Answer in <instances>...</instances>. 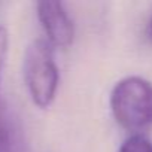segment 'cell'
I'll use <instances>...</instances> for the list:
<instances>
[{
  "label": "cell",
  "instance_id": "cell-1",
  "mask_svg": "<svg viewBox=\"0 0 152 152\" xmlns=\"http://www.w3.org/2000/svg\"><path fill=\"white\" fill-rule=\"evenodd\" d=\"M110 110L115 121L133 134H142L152 125V82L142 76H125L110 93Z\"/></svg>",
  "mask_w": 152,
  "mask_h": 152
},
{
  "label": "cell",
  "instance_id": "cell-2",
  "mask_svg": "<svg viewBox=\"0 0 152 152\" xmlns=\"http://www.w3.org/2000/svg\"><path fill=\"white\" fill-rule=\"evenodd\" d=\"M54 46L46 39H34L24 52L23 75L33 103L46 109L52 104L60 84V70Z\"/></svg>",
  "mask_w": 152,
  "mask_h": 152
},
{
  "label": "cell",
  "instance_id": "cell-3",
  "mask_svg": "<svg viewBox=\"0 0 152 152\" xmlns=\"http://www.w3.org/2000/svg\"><path fill=\"white\" fill-rule=\"evenodd\" d=\"M37 18L46 40L54 48H67L75 39V24L66 6L57 0H40L36 3Z\"/></svg>",
  "mask_w": 152,
  "mask_h": 152
},
{
  "label": "cell",
  "instance_id": "cell-4",
  "mask_svg": "<svg viewBox=\"0 0 152 152\" xmlns=\"http://www.w3.org/2000/svg\"><path fill=\"white\" fill-rule=\"evenodd\" d=\"M118 152H152V140L143 134H131L122 142Z\"/></svg>",
  "mask_w": 152,
  "mask_h": 152
},
{
  "label": "cell",
  "instance_id": "cell-5",
  "mask_svg": "<svg viewBox=\"0 0 152 152\" xmlns=\"http://www.w3.org/2000/svg\"><path fill=\"white\" fill-rule=\"evenodd\" d=\"M8 46H9L8 30H6V27L0 26V85H2V76H3V69H5V63H6Z\"/></svg>",
  "mask_w": 152,
  "mask_h": 152
},
{
  "label": "cell",
  "instance_id": "cell-6",
  "mask_svg": "<svg viewBox=\"0 0 152 152\" xmlns=\"http://www.w3.org/2000/svg\"><path fill=\"white\" fill-rule=\"evenodd\" d=\"M148 36H149V39L152 40V17H151L149 24H148Z\"/></svg>",
  "mask_w": 152,
  "mask_h": 152
}]
</instances>
